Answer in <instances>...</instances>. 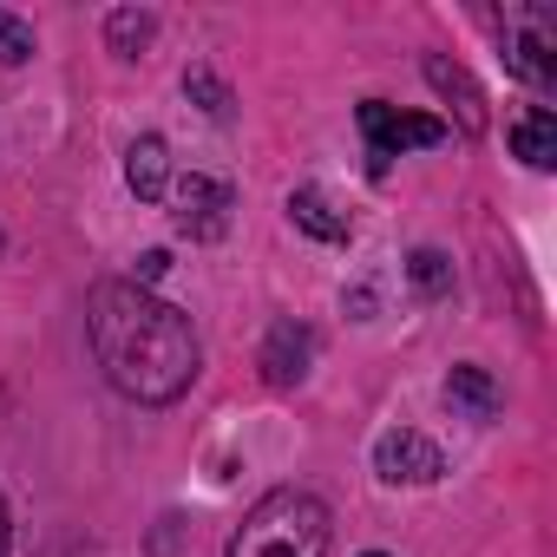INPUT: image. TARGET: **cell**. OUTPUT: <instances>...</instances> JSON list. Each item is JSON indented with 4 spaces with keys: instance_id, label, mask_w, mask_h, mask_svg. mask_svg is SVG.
<instances>
[{
    "instance_id": "3",
    "label": "cell",
    "mask_w": 557,
    "mask_h": 557,
    "mask_svg": "<svg viewBox=\"0 0 557 557\" xmlns=\"http://www.w3.org/2000/svg\"><path fill=\"white\" fill-rule=\"evenodd\" d=\"M361 132H368V171H374V177H381L400 151H413V145H446V138H453V125H446V119L394 112L387 99H368V106H361Z\"/></svg>"
},
{
    "instance_id": "12",
    "label": "cell",
    "mask_w": 557,
    "mask_h": 557,
    "mask_svg": "<svg viewBox=\"0 0 557 557\" xmlns=\"http://www.w3.org/2000/svg\"><path fill=\"white\" fill-rule=\"evenodd\" d=\"M511 73L544 86V79L557 73V60H550V40H544V34H511Z\"/></svg>"
},
{
    "instance_id": "13",
    "label": "cell",
    "mask_w": 557,
    "mask_h": 557,
    "mask_svg": "<svg viewBox=\"0 0 557 557\" xmlns=\"http://www.w3.org/2000/svg\"><path fill=\"white\" fill-rule=\"evenodd\" d=\"M407 275H413L420 296H446V289H453V262H446L440 249H413V256H407Z\"/></svg>"
},
{
    "instance_id": "6",
    "label": "cell",
    "mask_w": 557,
    "mask_h": 557,
    "mask_svg": "<svg viewBox=\"0 0 557 557\" xmlns=\"http://www.w3.org/2000/svg\"><path fill=\"white\" fill-rule=\"evenodd\" d=\"M309 361H315V335L302 322H275L269 329V342H262V381L269 387H296L309 374Z\"/></svg>"
},
{
    "instance_id": "14",
    "label": "cell",
    "mask_w": 557,
    "mask_h": 557,
    "mask_svg": "<svg viewBox=\"0 0 557 557\" xmlns=\"http://www.w3.org/2000/svg\"><path fill=\"white\" fill-rule=\"evenodd\" d=\"M184 92H190V99H197L210 119H230V92H223V79H216V73L190 66V73H184Z\"/></svg>"
},
{
    "instance_id": "9",
    "label": "cell",
    "mask_w": 557,
    "mask_h": 557,
    "mask_svg": "<svg viewBox=\"0 0 557 557\" xmlns=\"http://www.w3.org/2000/svg\"><path fill=\"white\" fill-rule=\"evenodd\" d=\"M289 216H296V230H309V236H322V243H348V236H355L348 210H335L315 184H302V190L289 197Z\"/></svg>"
},
{
    "instance_id": "11",
    "label": "cell",
    "mask_w": 557,
    "mask_h": 557,
    "mask_svg": "<svg viewBox=\"0 0 557 557\" xmlns=\"http://www.w3.org/2000/svg\"><path fill=\"white\" fill-rule=\"evenodd\" d=\"M511 151H518L531 171H550V164H557V112H550V106L524 112V119L511 125Z\"/></svg>"
},
{
    "instance_id": "7",
    "label": "cell",
    "mask_w": 557,
    "mask_h": 557,
    "mask_svg": "<svg viewBox=\"0 0 557 557\" xmlns=\"http://www.w3.org/2000/svg\"><path fill=\"white\" fill-rule=\"evenodd\" d=\"M125 184H132L138 203H158V197L171 190V145H164L158 132L132 138V151H125Z\"/></svg>"
},
{
    "instance_id": "5",
    "label": "cell",
    "mask_w": 557,
    "mask_h": 557,
    "mask_svg": "<svg viewBox=\"0 0 557 557\" xmlns=\"http://www.w3.org/2000/svg\"><path fill=\"white\" fill-rule=\"evenodd\" d=\"M374 472H381L387 485H440L446 453H440L426 433L394 426V433H381V440H374Z\"/></svg>"
},
{
    "instance_id": "16",
    "label": "cell",
    "mask_w": 557,
    "mask_h": 557,
    "mask_svg": "<svg viewBox=\"0 0 557 557\" xmlns=\"http://www.w3.org/2000/svg\"><path fill=\"white\" fill-rule=\"evenodd\" d=\"M145 40H151V14H132V8H125V14H112V47H119L125 60H132Z\"/></svg>"
},
{
    "instance_id": "1",
    "label": "cell",
    "mask_w": 557,
    "mask_h": 557,
    "mask_svg": "<svg viewBox=\"0 0 557 557\" xmlns=\"http://www.w3.org/2000/svg\"><path fill=\"white\" fill-rule=\"evenodd\" d=\"M86 335L106 381L138 407H171L197 381V329L184 309L138 283H99L86 302Z\"/></svg>"
},
{
    "instance_id": "17",
    "label": "cell",
    "mask_w": 557,
    "mask_h": 557,
    "mask_svg": "<svg viewBox=\"0 0 557 557\" xmlns=\"http://www.w3.org/2000/svg\"><path fill=\"white\" fill-rule=\"evenodd\" d=\"M164 269H171V256H164V249H145V256H138V269H132V283H138V289H151Z\"/></svg>"
},
{
    "instance_id": "2",
    "label": "cell",
    "mask_w": 557,
    "mask_h": 557,
    "mask_svg": "<svg viewBox=\"0 0 557 557\" xmlns=\"http://www.w3.org/2000/svg\"><path fill=\"white\" fill-rule=\"evenodd\" d=\"M230 557H329V505L302 485H275L262 492L236 537H230Z\"/></svg>"
},
{
    "instance_id": "19",
    "label": "cell",
    "mask_w": 557,
    "mask_h": 557,
    "mask_svg": "<svg viewBox=\"0 0 557 557\" xmlns=\"http://www.w3.org/2000/svg\"><path fill=\"white\" fill-rule=\"evenodd\" d=\"M368 557H387V550H368Z\"/></svg>"
},
{
    "instance_id": "8",
    "label": "cell",
    "mask_w": 557,
    "mask_h": 557,
    "mask_svg": "<svg viewBox=\"0 0 557 557\" xmlns=\"http://www.w3.org/2000/svg\"><path fill=\"white\" fill-rule=\"evenodd\" d=\"M446 407H453V413H466V420H492V413L505 407V394H498V381H492L485 368H472V361H466V368H453V374H446Z\"/></svg>"
},
{
    "instance_id": "15",
    "label": "cell",
    "mask_w": 557,
    "mask_h": 557,
    "mask_svg": "<svg viewBox=\"0 0 557 557\" xmlns=\"http://www.w3.org/2000/svg\"><path fill=\"white\" fill-rule=\"evenodd\" d=\"M0 60H8V66H27L34 60V27L14 21L8 8H0Z\"/></svg>"
},
{
    "instance_id": "4",
    "label": "cell",
    "mask_w": 557,
    "mask_h": 557,
    "mask_svg": "<svg viewBox=\"0 0 557 557\" xmlns=\"http://www.w3.org/2000/svg\"><path fill=\"white\" fill-rule=\"evenodd\" d=\"M230 210H236V190H230L223 177L190 171V177H177V184H171V216H177V230H184V236H197V243L223 236V230H230Z\"/></svg>"
},
{
    "instance_id": "18",
    "label": "cell",
    "mask_w": 557,
    "mask_h": 557,
    "mask_svg": "<svg viewBox=\"0 0 557 557\" xmlns=\"http://www.w3.org/2000/svg\"><path fill=\"white\" fill-rule=\"evenodd\" d=\"M0 557H14V531H8V498H0Z\"/></svg>"
},
{
    "instance_id": "10",
    "label": "cell",
    "mask_w": 557,
    "mask_h": 557,
    "mask_svg": "<svg viewBox=\"0 0 557 557\" xmlns=\"http://www.w3.org/2000/svg\"><path fill=\"white\" fill-rule=\"evenodd\" d=\"M426 86H433L440 99H459V125H466V132H485V99H479V86L466 79V66L426 60Z\"/></svg>"
}]
</instances>
